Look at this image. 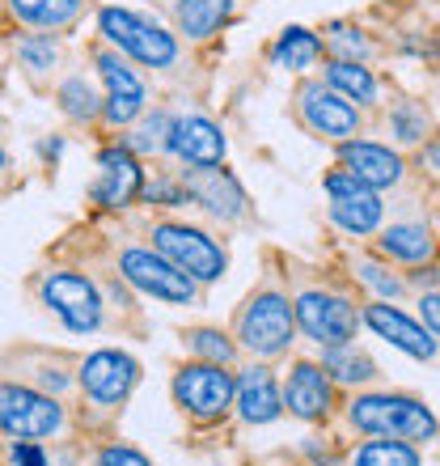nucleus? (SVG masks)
<instances>
[{
	"label": "nucleus",
	"instance_id": "1",
	"mask_svg": "<svg viewBox=\"0 0 440 466\" xmlns=\"http://www.w3.org/2000/svg\"><path fill=\"white\" fill-rule=\"evenodd\" d=\"M347 420L368 437H394V441H432L440 432L436 416L411 394H360L347 407Z\"/></svg>",
	"mask_w": 440,
	"mask_h": 466
},
{
	"label": "nucleus",
	"instance_id": "2",
	"mask_svg": "<svg viewBox=\"0 0 440 466\" xmlns=\"http://www.w3.org/2000/svg\"><path fill=\"white\" fill-rule=\"evenodd\" d=\"M98 30L115 51L148 64V68H170L178 60V43H174L170 30H161L157 22H148V17H140L132 9H102Z\"/></svg>",
	"mask_w": 440,
	"mask_h": 466
},
{
	"label": "nucleus",
	"instance_id": "3",
	"mask_svg": "<svg viewBox=\"0 0 440 466\" xmlns=\"http://www.w3.org/2000/svg\"><path fill=\"white\" fill-rule=\"evenodd\" d=\"M153 246L170 258L174 268H183L195 284H216L225 276V268H229L225 246L216 238H208L204 229H195V225H174V221L153 225Z\"/></svg>",
	"mask_w": 440,
	"mask_h": 466
},
{
	"label": "nucleus",
	"instance_id": "4",
	"mask_svg": "<svg viewBox=\"0 0 440 466\" xmlns=\"http://www.w3.org/2000/svg\"><path fill=\"white\" fill-rule=\"evenodd\" d=\"M296 331V306L284 293H258L245 301L242 319H237V339L255 356H280L293 344Z\"/></svg>",
	"mask_w": 440,
	"mask_h": 466
},
{
	"label": "nucleus",
	"instance_id": "5",
	"mask_svg": "<svg viewBox=\"0 0 440 466\" xmlns=\"http://www.w3.org/2000/svg\"><path fill=\"white\" fill-rule=\"evenodd\" d=\"M119 271L127 284H135L140 293L157 297V301H170V306H191V301H195V280H191L183 268H174L157 246H153V250L127 246L119 255Z\"/></svg>",
	"mask_w": 440,
	"mask_h": 466
},
{
	"label": "nucleus",
	"instance_id": "6",
	"mask_svg": "<svg viewBox=\"0 0 440 466\" xmlns=\"http://www.w3.org/2000/svg\"><path fill=\"white\" fill-rule=\"evenodd\" d=\"M174 399L186 416L195 420H220L229 411V403L237 399V381L225 365H212V360H195V365H183L174 373Z\"/></svg>",
	"mask_w": 440,
	"mask_h": 466
},
{
	"label": "nucleus",
	"instance_id": "7",
	"mask_svg": "<svg viewBox=\"0 0 440 466\" xmlns=\"http://www.w3.org/2000/svg\"><path fill=\"white\" fill-rule=\"evenodd\" d=\"M60 424H64V411L51 394L0 381V429L9 432V437H17V441H38V437L60 432Z\"/></svg>",
	"mask_w": 440,
	"mask_h": 466
},
{
	"label": "nucleus",
	"instance_id": "8",
	"mask_svg": "<svg viewBox=\"0 0 440 466\" xmlns=\"http://www.w3.org/2000/svg\"><path fill=\"white\" fill-rule=\"evenodd\" d=\"M296 306V327L314 339L318 348H343L355 339V306L339 293H322V289H309L293 301Z\"/></svg>",
	"mask_w": 440,
	"mask_h": 466
},
{
	"label": "nucleus",
	"instance_id": "9",
	"mask_svg": "<svg viewBox=\"0 0 440 466\" xmlns=\"http://www.w3.org/2000/svg\"><path fill=\"white\" fill-rule=\"evenodd\" d=\"M38 293H43V306H47L68 331H76V335L98 331L102 297H98V289H94V280L76 276V271H51Z\"/></svg>",
	"mask_w": 440,
	"mask_h": 466
},
{
	"label": "nucleus",
	"instance_id": "10",
	"mask_svg": "<svg viewBox=\"0 0 440 466\" xmlns=\"http://www.w3.org/2000/svg\"><path fill=\"white\" fill-rule=\"evenodd\" d=\"M296 115H301V123H305L314 136H322V140H339L343 145V140H352V136L360 132V106L343 98L339 89L318 86V81L301 86V94H296Z\"/></svg>",
	"mask_w": 440,
	"mask_h": 466
},
{
	"label": "nucleus",
	"instance_id": "11",
	"mask_svg": "<svg viewBox=\"0 0 440 466\" xmlns=\"http://www.w3.org/2000/svg\"><path fill=\"white\" fill-rule=\"evenodd\" d=\"M326 196H330V221L339 225L343 233H352V238H365L381 225V199L373 187H365L355 174L339 170L326 174Z\"/></svg>",
	"mask_w": 440,
	"mask_h": 466
},
{
	"label": "nucleus",
	"instance_id": "12",
	"mask_svg": "<svg viewBox=\"0 0 440 466\" xmlns=\"http://www.w3.org/2000/svg\"><path fill=\"white\" fill-rule=\"evenodd\" d=\"M135 381H140V365H135L127 352H115V348H102V352H94L85 365H81V386H85V394L102 407L123 403V399L132 394Z\"/></svg>",
	"mask_w": 440,
	"mask_h": 466
},
{
	"label": "nucleus",
	"instance_id": "13",
	"mask_svg": "<svg viewBox=\"0 0 440 466\" xmlns=\"http://www.w3.org/2000/svg\"><path fill=\"white\" fill-rule=\"evenodd\" d=\"M94 64H98V76L106 81V106H102L106 123H115V127L135 123L145 115V81L135 76V68L119 60V51H98Z\"/></svg>",
	"mask_w": 440,
	"mask_h": 466
},
{
	"label": "nucleus",
	"instance_id": "14",
	"mask_svg": "<svg viewBox=\"0 0 440 466\" xmlns=\"http://www.w3.org/2000/svg\"><path fill=\"white\" fill-rule=\"evenodd\" d=\"M183 187H186V196H191V204L212 212L216 221H237L245 212V191L229 170L191 166V170H183Z\"/></svg>",
	"mask_w": 440,
	"mask_h": 466
},
{
	"label": "nucleus",
	"instance_id": "15",
	"mask_svg": "<svg viewBox=\"0 0 440 466\" xmlns=\"http://www.w3.org/2000/svg\"><path fill=\"white\" fill-rule=\"evenodd\" d=\"M98 166H102V178L94 183V199H98L102 208H127L135 196H145V174H140L127 145L102 148Z\"/></svg>",
	"mask_w": 440,
	"mask_h": 466
},
{
	"label": "nucleus",
	"instance_id": "16",
	"mask_svg": "<svg viewBox=\"0 0 440 466\" xmlns=\"http://www.w3.org/2000/svg\"><path fill=\"white\" fill-rule=\"evenodd\" d=\"M330 403H335V390H330L326 365L296 360L288 381H284V407H288L296 420H326Z\"/></svg>",
	"mask_w": 440,
	"mask_h": 466
},
{
	"label": "nucleus",
	"instance_id": "17",
	"mask_svg": "<svg viewBox=\"0 0 440 466\" xmlns=\"http://www.w3.org/2000/svg\"><path fill=\"white\" fill-rule=\"evenodd\" d=\"M339 161H343V170L355 174V178L365 187H373V191L403 183V170H406L403 157H398L390 145H373V140H343Z\"/></svg>",
	"mask_w": 440,
	"mask_h": 466
},
{
	"label": "nucleus",
	"instance_id": "18",
	"mask_svg": "<svg viewBox=\"0 0 440 466\" xmlns=\"http://www.w3.org/2000/svg\"><path fill=\"white\" fill-rule=\"evenodd\" d=\"M360 322H365V327H373V331H377L385 344L398 348V352L415 356V360H432V356H436V339H432V331H428V327H419L415 319H406L403 309L368 306L365 314H360Z\"/></svg>",
	"mask_w": 440,
	"mask_h": 466
},
{
	"label": "nucleus",
	"instance_id": "19",
	"mask_svg": "<svg viewBox=\"0 0 440 466\" xmlns=\"http://www.w3.org/2000/svg\"><path fill=\"white\" fill-rule=\"evenodd\" d=\"M170 153L183 157L186 166H220L225 161V132L204 115H183V119H174Z\"/></svg>",
	"mask_w": 440,
	"mask_h": 466
},
{
	"label": "nucleus",
	"instance_id": "20",
	"mask_svg": "<svg viewBox=\"0 0 440 466\" xmlns=\"http://www.w3.org/2000/svg\"><path fill=\"white\" fill-rule=\"evenodd\" d=\"M237 411L245 424H271L284 411V390L267 365H250L237 378Z\"/></svg>",
	"mask_w": 440,
	"mask_h": 466
},
{
	"label": "nucleus",
	"instance_id": "21",
	"mask_svg": "<svg viewBox=\"0 0 440 466\" xmlns=\"http://www.w3.org/2000/svg\"><path fill=\"white\" fill-rule=\"evenodd\" d=\"M377 250L394 263H411V268H424L436 255V238H432L428 225L419 221H394L390 229L377 238Z\"/></svg>",
	"mask_w": 440,
	"mask_h": 466
},
{
	"label": "nucleus",
	"instance_id": "22",
	"mask_svg": "<svg viewBox=\"0 0 440 466\" xmlns=\"http://www.w3.org/2000/svg\"><path fill=\"white\" fill-rule=\"evenodd\" d=\"M322 43L314 30H305V25H288L275 43H271V64L275 68H284V73H305V68H314V64L322 60Z\"/></svg>",
	"mask_w": 440,
	"mask_h": 466
},
{
	"label": "nucleus",
	"instance_id": "23",
	"mask_svg": "<svg viewBox=\"0 0 440 466\" xmlns=\"http://www.w3.org/2000/svg\"><path fill=\"white\" fill-rule=\"evenodd\" d=\"M81 5L85 0H9V13L38 30H64L81 17Z\"/></svg>",
	"mask_w": 440,
	"mask_h": 466
},
{
	"label": "nucleus",
	"instance_id": "24",
	"mask_svg": "<svg viewBox=\"0 0 440 466\" xmlns=\"http://www.w3.org/2000/svg\"><path fill=\"white\" fill-rule=\"evenodd\" d=\"M174 13H178V30L186 38H212L220 25L229 22L233 0H178Z\"/></svg>",
	"mask_w": 440,
	"mask_h": 466
},
{
	"label": "nucleus",
	"instance_id": "25",
	"mask_svg": "<svg viewBox=\"0 0 440 466\" xmlns=\"http://www.w3.org/2000/svg\"><path fill=\"white\" fill-rule=\"evenodd\" d=\"M326 86L339 89L343 98L355 102V106L377 102V76L368 73L360 60H330L326 64Z\"/></svg>",
	"mask_w": 440,
	"mask_h": 466
},
{
	"label": "nucleus",
	"instance_id": "26",
	"mask_svg": "<svg viewBox=\"0 0 440 466\" xmlns=\"http://www.w3.org/2000/svg\"><path fill=\"white\" fill-rule=\"evenodd\" d=\"M322 365H326V373L335 381H343V386H365V381L377 378V365H373L365 352H355L352 344L322 348Z\"/></svg>",
	"mask_w": 440,
	"mask_h": 466
},
{
	"label": "nucleus",
	"instance_id": "27",
	"mask_svg": "<svg viewBox=\"0 0 440 466\" xmlns=\"http://www.w3.org/2000/svg\"><path fill=\"white\" fill-rule=\"evenodd\" d=\"M352 466H424V462H419V450L411 441L377 437V441H365L355 450Z\"/></svg>",
	"mask_w": 440,
	"mask_h": 466
},
{
	"label": "nucleus",
	"instance_id": "28",
	"mask_svg": "<svg viewBox=\"0 0 440 466\" xmlns=\"http://www.w3.org/2000/svg\"><path fill=\"white\" fill-rule=\"evenodd\" d=\"M170 132H174V119L165 111H153L145 115V119L132 127V136H127V148L132 153H165L170 148Z\"/></svg>",
	"mask_w": 440,
	"mask_h": 466
},
{
	"label": "nucleus",
	"instance_id": "29",
	"mask_svg": "<svg viewBox=\"0 0 440 466\" xmlns=\"http://www.w3.org/2000/svg\"><path fill=\"white\" fill-rule=\"evenodd\" d=\"M428 111L419 106V102H398L390 111V132L403 140V145H419L424 136H428Z\"/></svg>",
	"mask_w": 440,
	"mask_h": 466
},
{
	"label": "nucleus",
	"instance_id": "30",
	"mask_svg": "<svg viewBox=\"0 0 440 466\" xmlns=\"http://www.w3.org/2000/svg\"><path fill=\"white\" fill-rule=\"evenodd\" d=\"M60 106L68 119H94V115L102 111L98 106V94L81 81V76H73V81H64L60 86Z\"/></svg>",
	"mask_w": 440,
	"mask_h": 466
},
{
	"label": "nucleus",
	"instance_id": "31",
	"mask_svg": "<svg viewBox=\"0 0 440 466\" xmlns=\"http://www.w3.org/2000/svg\"><path fill=\"white\" fill-rule=\"evenodd\" d=\"M186 344H191V352H195L199 360H212V365H229L233 360V344L220 331H208V327L191 331L186 335Z\"/></svg>",
	"mask_w": 440,
	"mask_h": 466
},
{
	"label": "nucleus",
	"instance_id": "32",
	"mask_svg": "<svg viewBox=\"0 0 440 466\" xmlns=\"http://www.w3.org/2000/svg\"><path fill=\"white\" fill-rule=\"evenodd\" d=\"M326 47L335 51V60H365L368 56V38L360 35V30H352V25L335 22L326 35Z\"/></svg>",
	"mask_w": 440,
	"mask_h": 466
},
{
	"label": "nucleus",
	"instance_id": "33",
	"mask_svg": "<svg viewBox=\"0 0 440 466\" xmlns=\"http://www.w3.org/2000/svg\"><path fill=\"white\" fill-rule=\"evenodd\" d=\"M17 56L25 60L30 73H47L51 64H55V56H60V47H55V38L51 35H30V38L17 43Z\"/></svg>",
	"mask_w": 440,
	"mask_h": 466
},
{
	"label": "nucleus",
	"instance_id": "34",
	"mask_svg": "<svg viewBox=\"0 0 440 466\" xmlns=\"http://www.w3.org/2000/svg\"><path fill=\"white\" fill-rule=\"evenodd\" d=\"M355 276H360V280H365L377 297H385V301L403 293V280H398V276H394L390 268H381V263H373V258H360V263H355Z\"/></svg>",
	"mask_w": 440,
	"mask_h": 466
},
{
	"label": "nucleus",
	"instance_id": "35",
	"mask_svg": "<svg viewBox=\"0 0 440 466\" xmlns=\"http://www.w3.org/2000/svg\"><path fill=\"white\" fill-rule=\"evenodd\" d=\"M145 199L148 204H161V208H178V204H186V187L183 183H170V178H157V183L145 187Z\"/></svg>",
	"mask_w": 440,
	"mask_h": 466
},
{
	"label": "nucleus",
	"instance_id": "36",
	"mask_svg": "<svg viewBox=\"0 0 440 466\" xmlns=\"http://www.w3.org/2000/svg\"><path fill=\"white\" fill-rule=\"evenodd\" d=\"M98 466H153L145 454H135V450H127V445H106L98 454Z\"/></svg>",
	"mask_w": 440,
	"mask_h": 466
},
{
	"label": "nucleus",
	"instance_id": "37",
	"mask_svg": "<svg viewBox=\"0 0 440 466\" xmlns=\"http://www.w3.org/2000/svg\"><path fill=\"white\" fill-rule=\"evenodd\" d=\"M13 466H51V462H47V454H43V445L17 441L13 445Z\"/></svg>",
	"mask_w": 440,
	"mask_h": 466
},
{
	"label": "nucleus",
	"instance_id": "38",
	"mask_svg": "<svg viewBox=\"0 0 440 466\" xmlns=\"http://www.w3.org/2000/svg\"><path fill=\"white\" fill-rule=\"evenodd\" d=\"M419 314H424V327H428L432 335H440V293H424Z\"/></svg>",
	"mask_w": 440,
	"mask_h": 466
},
{
	"label": "nucleus",
	"instance_id": "39",
	"mask_svg": "<svg viewBox=\"0 0 440 466\" xmlns=\"http://www.w3.org/2000/svg\"><path fill=\"white\" fill-rule=\"evenodd\" d=\"M424 161H428V170H436V174H440V140H436V145L424 148Z\"/></svg>",
	"mask_w": 440,
	"mask_h": 466
},
{
	"label": "nucleus",
	"instance_id": "40",
	"mask_svg": "<svg viewBox=\"0 0 440 466\" xmlns=\"http://www.w3.org/2000/svg\"><path fill=\"white\" fill-rule=\"evenodd\" d=\"M415 284H436V271H432V268H428V271H419Z\"/></svg>",
	"mask_w": 440,
	"mask_h": 466
},
{
	"label": "nucleus",
	"instance_id": "41",
	"mask_svg": "<svg viewBox=\"0 0 440 466\" xmlns=\"http://www.w3.org/2000/svg\"><path fill=\"white\" fill-rule=\"evenodd\" d=\"M0 174H5V148H0Z\"/></svg>",
	"mask_w": 440,
	"mask_h": 466
}]
</instances>
